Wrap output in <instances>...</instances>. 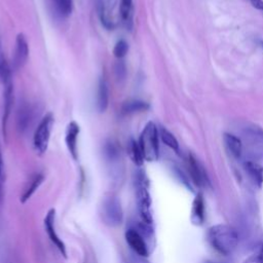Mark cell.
<instances>
[{
  "mask_svg": "<svg viewBox=\"0 0 263 263\" xmlns=\"http://www.w3.org/2000/svg\"><path fill=\"white\" fill-rule=\"evenodd\" d=\"M206 238L211 247L224 256L230 255L238 245L236 230L226 224H217L210 227Z\"/></svg>",
  "mask_w": 263,
  "mask_h": 263,
  "instance_id": "obj_1",
  "label": "cell"
},
{
  "mask_svg": "<svg viewBox=\"0 0 263 263\" xmlns=\"http://www.w3.org/2000/svg\"><path fill=\"white\" fill-rule=\"evenodd\" d=\"M135 188L139 215L143 222L151 225L153 221L151 211V197L148 190V180L142 171H138L136 173Z\"/></svg>",
  "mask_w": 263,
  "mask_h": 263,
  "instance_id": "obj_2",
  "label": "cell"
},
{
  "mask_svg": "<svg viewBox=\"0 0 263 263\" xmlns=\"http://www.w3.org/2000/svg\"><path fill=\"white\" fill-rule=\"evenodd\" d=\"M158 138H159V134L156 125L152 121L148 122L143 128L138 141L145 160L155 161L158 159V156H159Z\"/></svg>",
  "mask_w": 263,
  "mask_h": 263,
  "instance_id": "obj_3",
  "label": "cell"
},
{
  "mask_svg": "<svg viewBox=\"0 0 263 263\" xmlns=\"http://www.w3.org/2000/svg\"><path fill=\"white\" fill-rule=\"evenodd\" d=\"M53 123H54V117L52 113L49 112L42 117V119L40 120L39 124L35 129V133L33 136V146L35 151L40 155L44 154L47 150Z\"/></svg>",
  "mask_w": 263,
  "mask_h": 263,
  "instance_id": "obj_4",
  "label": "cell"
},
{
  "mask_svg": "<svg viewBox=\"0 0 263 263\" xmlns=\"http://www.w3.org/2000/svg\"><path fill=\"white\" fill-rule=\"evenodd\" d=\"M102 217L109 226H118L123 220L121 203L115 196H108L102 203Z\"/></svg>",
  "mask_w": 263,
  "mask_h": 263,
  "instance_id": "obj_5",
  "label": "cell"
},
{
  "mask_svg": "<svg viewBox=\"0 0 263 263\" xmlns=\"http://www.w3.org/2000/svg\"><path fill=\"white\" fill-rule=\"evenodd\" d=\"M186 165L189 173V176L191 178L192 183L197 186L198 188L206 187L210 185V181L206 177V174L201 166V164L198 162V160L195 158V156L191 153L188 154L186 159Z\"/></svg>",
  "mask_w": 263,
  "mask_h": 263,
  "instance_id": "obj_6",
  "label": "cell"
},
{
  "mask_svg": "<svg viewBox=\"0 0 263 263\" xmlns=\"http://www.w3.org/2000/svg\"><path fill=\"white\" fill-rule=\"evenodd\" d=\"M29 57V44L28 41L23 33L17 34L15 39V45L13 50V57H12V63H11V69L14 71H17L22 69L25 64L28 61Z\"/></svg>",
  "mask_w": 263,
  "mask_h": 263,
  "instance_id": "obj_7",
  "label": "cell"
},
{
  "mask_svg": "<svg viewBox=\"0 0 263 263\" xmlns=\"http://www.w3.org/2000/svg\"><path fill=\"white\" fill-rule=\"evenodd\" d=\"M125 240L129 248L138 256L147 257L149 255L148 246L144 239V236L137 228H129L125 231Z\"/></svg>",
  "mask_w": 263,
  "mask_h": 263,
  "instance_id": "obj_8",
  "label": "cell"
},
{
  "mask_svg": "<svg viewBox=\"0 0 263 263\" xmlns=\"http://www.w3.org/2000/svg\"><path fill=\"white\" fill-rule=\"evenodd\" d=\"M54 219H55V210L50 209L45 218H44V228L45 231L51 240V242L57 247V249L60 251L62 256L67 258V251H66V246L63 242V240L59 237L57 231H55V225H54Z\"/></svg>",
  "mask_w": 263,
  "mask_h": 263,
  "instance_id": "obj_9",
  "label": "cell"
},
{
  "mask_svg": "<svg viewBox=\"0 0 263 263\" xmlns=\"http://www.w3.org/2000/svg\"><path fill=\"white\" fill-rule=\"evenodd\" d=\"M4 86L3 91V98H4V104H3V117H2V124L3 129L6 128L7 120L9 117V114L12 109L13 101H14V95H13V82H12V76L4 79L1 81Z\"/></svg>",
  "mask_w": 263,
  "mask_h": 263,
  "instance_id": "obj_10",
  "label": "cell"
},
{
  "mask_svg": "<svg viewBox=\"0 0 263 263\" xmlns=\"http://www.w3.org/2000/svg\"><path fill=\"white\" fill-rule=\"evenodd\" d=\"M79 132H80V127L76 121H71L68 123L67 128H66L65 141H66L67 148L74 159H76L77 155H78L77 140H78Z\"/></svg>",
  "mask_w": 263,
  "mask_h": 263,
  "instance_id": "obj_11",
  "label": "cell"
},
{
  "mask_svg": "<svg viewBox=\"0 0 263 263\" xmlns=\"http://www.w3.org/2000/svg\"><path fill=\"white\" fill-rule=\"evenodd\" d=\"M204 199L201 192L196 193L191 209L190 220L195 226H201L204 222Z\"/></svg>",
  "mask_w": 263,
  "mask_h": 263,
  "instance_id": "obj_12",
  "label": "cell"
},
{
  "mask_svg": "<svg viewBox=\"0 0 263 263\" xmlns=\"http://www.w3.org/2000/svg\"><path fill=\"white\" fill-rule=\"evenodd\" d=\"M98 6V13L100 20L105 28L113 29L114 27V20L112 16V3L111 0H97Z\"/></svg>",
  "mask_w": 263,
  "mask_h": 263,
  "instance_id": "obj_13",
  "label": "cell"
},
{
  "mask_svg": "<svg viewBox=\"0 0 263 263\" xmlns=\"http://www.w3.org/2000/svg\"><path fill=\"white\" fill-rule=\"evenodd\" d=\"M109 105V85L105 77H101L97 90V109L100 113H104Z\"/></svg>",
  "mask_w": 263,
  "mask_h": 263,
  "instance_id": "obj_14",
  "label": "cell"
},
{
  "mask_svg": "<svg viewBox=\"0 0 263 263\" xmlns=\"http://www.w3.org/2000/svg\"><path fill=\"white\" fill-rule=\"evenodd\" d=\"M243 168L252 182L260 188L263 185V166L259 162L246 160L243 162Z\"/></svg>",
  "mask_w": 263,
  "mask_h": 263,
  "instance_id": "obj_15",
  "label": "cell"
},
{
  "mask_svg": "<svg viewBox=\"0 0 263 263\" xmlns=\"http://www.w3.org/2000/svg\"><path fill=\"white\" fill-rule=\"evenodd\" d=\"M119 14L123 26L130 30L133 28L134 17V0H120Z\"/></svg>",
  "mask_w": 263,
  "mask_h": 263,
  "instance_id": "obj_16",
  "label": "cell"
},
{
  "mask_svg": "<svg viewBox=\"0 0 263 263\" xmlns=\"http://www.w3.org/2000/svg\"><path fill=\"white\" fill-rule=\"evenodd\" d=\"M223 139H224L225 146L228 149V151L230 152V154L235 158H239L242 153L241 141L234 135L228 134V133L224 134Z\"/></svg>",
  "mask_w": 263,
  "mask_h": 263,
  "instance_id": "obj_17",
  "label": "cell"
},
{
  "mask_svg": "<svg viewBox=\"0 0 263 263\" xmlns=\"http://www.w3.org/2000/svg\"><path fill=\"white\" fill-rule=\"evenodd\" d=\"M149 109V104L141 100H129L122 104L121 113L124 115H129L134 113L143 112Z\"/></svg>",
  "mask_w": 263,
  "mask_h": 263,
  "instance_id": "obj_18",
  "label": "cell"
},
{
  "mask_svg": "<svg viewBox=\"0 0 263 263\" xmlns=\"http://www.w3.org/2000/svg\"><path fill=\"white\" fill-rule=\"evenodd\" d=\"M243 137L253 145L263 144V129L258 125H248L245 127Z\"/></svg>",
  "mask_w": 263,
  "mask_h": 263,
  "instance_id": "obj_19",
  "label": "cell"
},
{
  "mask_svg": "<svg viewBox=\"0 0 263 263\" xmlns=\"http://www.w3.org/2000/svg\"><path fill=\"white\" fill-rule=\"evenodd\" d=\"M54 13L61 17H68L73 10V0H51Z\"/></svg>",
  "mask_w": 263,
  "mask_h": 263,
  "instance_id": "obj_20",
  "label": "cell"
},
{
  "mask_svg": "<svg viewBox=\"0 0 263 263\" xmlns=\"http://www.w3.org/2000/svg\"><path fill=\"white\" fill-rule=\"evenodd\" d=\"M127 153H128V156L129 158L132 159V161L136 164V165H142L143 162H144V156H143V153H142V150L140 148V145H139V142L134 140V139H130L127 143Z\"/></svg>",
  "mask_w": 263,
  "mask_h": 263,
  "instance_id": "obj_21",
  "label": "cell"
},
{
  "mask_svg": "<svg viewBox=\"0 0 263 263\" xmlns=\"http://www.w3.org/2000/svg\"><path fill=\"white\" fill-rule=\"evenodd\" d=\"M43 180H44V176L42 174H37L32 178V180L30 181V184L26 187V189L24 190L21 196L22 203H25L32 196V194L38 189V187L43 182Z\"/></svg>",
  "mask_w": 263,
  "mask_h": 263,
  "instance_id": "obj_22",
  "label": "cell"
},
{
  "mask_svg": "<svg viewBox=\"0 0 263 263\" xmlns=\"http://www.w3.org/2000/svg\"><path fill=\"white\" fill-rule=\"evenodd\" d=\"M158 134H159V138L161 139V141L171 149H173L176 152H179V143L177 141V139L175 138V136L167 130L165 127L160 126L158 129Z\"/></svg>",
  "mask_w": 263,
  "mask_h": 263,
  "instance_id": "obj_23",
  "label": "cell"
},
{
  "mask_svg": "<svg viewBox=\"0 0 263 263\" xmlns=\"http://www.w3.org/2000/svg\"><path fill=\"white\" fill-rule=\"evenodd\" d=\"M32 119V110L29 106H23L18 111L17 117V126L22 130L26 129L30 124V120Z\"/></svg>",
  "mask_w": 263,
  "mask_h": 263,
  "instance_id": "obj_24",
  "label": "cell"
},
{
  "mask_svg": "<svg viewBox=\"0 0 263 263\" xmlns=\"http://www.w3.org/2000/svg\"><path fill=\"white\" fill-rule=\"evenodd\" d=\"M128 51V44L125 40L123 39H120L118 40L115 45H114V48H113V54L117 58V59H122L126 55Z\"/></svg>",
  "mask_w": 263,
  "mask_h": 263,
  "instance_id": "obj_25",
  "label": "cell"
},
{
  "mask_svg": "<svg viewBox=\"0 0 263 263\" xmlns=\"http://www.w3.org/2000/svg\"><path fill=\"white\" fill-rule=\"evenodd\" d=\"M242 263H263V242Z\"/></svg>",
  "mask_w": 263,
  "mask_h": 263,
  "instance_id": "obj_26",
  "label": "cell"
},
{
  "mask_svg": "<svg viewBox=\"0 0 263 263\" xmlns=\"http://www.w3.org/2000/svg\"><path fill=\"white\" fill-rule=\"evenodd\" d=\"M104 151H105L106 157H107L109 160H114V159H116V158L118 157V155H119L118 148H117V146H116L113 142H108V143L105 145Z\"/></svg>",
  "mask_w": 263,
  "mask_h": 263,
  "instance_id": "obj_27",
  "label": "cell"
},
{
  "mask_svg": "<svg viewBox=\"0 0 263 263\" xmlns=\"http://www.w3.org/2000/svg\"><path fill=\"white\" fill-rule=\"evenodd\" d=\"M114 70H115V75H116L117 79H119V80L124 79V77L126 75V67L122 61H118L116 63Z\"/></svg>",
  "mask_w": 263,
  "mask_h": 263,
  "instance_id": "obj_28",
  "label": "cell"
},
{
  "mask_svg": "<svg viewBox=\"0 0 263 263\" xmlns=\"http://www.w3.org/2000/svg\"><path fill=\"white\" fill-rule=\"evenodd\" d=\"M249 1L255 8L259 10H263V0H249Z\"/></svg>",
  "mask_w": 263,
  "mask_h": 263,
  "instance_id": "obj_29",
  "label": "cell"
},
{
  "mask_svg": "<svg viewBox=\"0 0 263 263\" xmlns=\"http://www.w3.org/2000/svg\"><path fill=\"white\" fill-rule=\"evenodd\" d=\"M3 177V158H2V153H1V148H0V183Z\"/></svg>",
  "mask_w": 263,
  "mask_h": 263,
  "instance_id": "obj_30",
  "label": "cell"
},
{
  "mask_svg": "<svg viewBox=\"0 0 263 263\" xmlns=\"http://www.w3.org/2000/svg\"><path fill=\"white\" fill-rule=\"evenodd\" d=\"M4 62H6L3 51H2V45H1V38H0V65H2Z\"/></svg>",
  "mask_w": 263,
  "mask_h": 263,
  "instance_id": "obj_31",
  "label": "cell"
},
{
  "mask_svg": "<svg viewBox=\"0 0 263 263\" xmlns=\"http://www.w3.org/2000/svg\"><path fill=\"white\" fill-rule=\"evenodd\" d=\"M259 44H260V46L263 48V41H262V40L259 42Z\"/></svg>",
  "mask_w": 263,
  "mask_h": 263,
  "instance_id": "obj_32",
  "label": "cell"
},
{
  "mask_svg": "<svg viewBox=\"0 0 263 263\" xmlns=\"http://www.w3.org/2000/svg\"><path fill=\"white\" fill-rule=\"evenodd\" d=\"M204 263H214V262H210V261H205Z\"/></svg>",
  "mask_w": 263,
  "mask_h": 263,
  "instance_id": "obj_33",
  "label": "cell"
}]
</instances>
